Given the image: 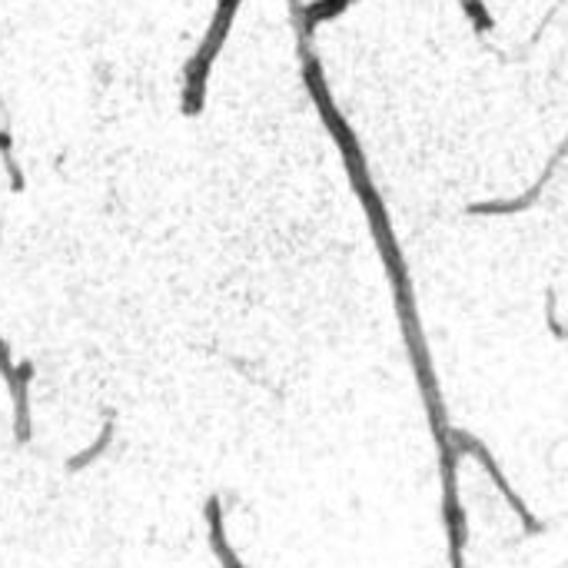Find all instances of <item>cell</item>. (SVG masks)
I'll return each mask as SVG.
<instances>
[{
	"mask_svg": "<svg viewBox=\"0 0 568 568\" xmlns=\"http://www.w3.org/2000/svg\"><path fill=\"white\" fill-rule=\"evenodd\" d=\"M110 443H113V423H106V426L100 429V436H97V439H93V443H90V446H87L80 456H73V459L67 463V469H70V473H80V469H87L90 463H97V459H100V456L110 449Z\"/></svg>",
	"mask_w": 568,
	"mask_h": 568,
	"instance_id": "cell-2",
	"label": "cell"
},
{
	"mask_svg": "<svg viewBox=\"0 0 568 568\" xmlns=\"http://www.w3.org/2000/svg\"><path fill=\"white\" fill-rule=\"evenodd\" d=\"M0 379L7 383V389L17 386V363L10 359V346L0 339Z\"/></svg>",
	"mask_w": 568,
	"mask_h": 568,
	"instance_id": "cell-3",
	"label": "cell"
},
{
	"mask_svg": "<svg viewBox=\"0 0 568 568\" xmlns=\"http://www.w3.org/2000/svg\"><path fill=\"white\" fill-rule=\"evenodd\" d=\"M236 7L240 0H220L216 3V13L210 20V30L200 43V50L193 53V60L186 63L183 70V113L196 116L203 110V100H206V80H210V70H213V60L220 57L223 43H226V33H230V23L236 17Z\"/></svg>",
	"mask_w": 568,
	"mask_h": 568,
	"instance_id": "cell-1",
	"label": "cell"
}]
</instances>
